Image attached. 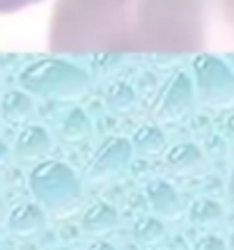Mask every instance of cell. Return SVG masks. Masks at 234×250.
Listing matches in <instances>:
<instances>
[{
	"label": "cell",
	"instance_id": "obj_1",
	"mask_svg": "<svg viewBox=\"0 0 234 250\" xmlns=\"http://www.w3.org/2000/svg\"><path fill=\"white\" fill-rule=\"evenodd\" d=\"M28 188L35 202L53 218H64L81 207V177L60 161H39L28 174Z\"/></svg>",
	"mask_w": 234,
	"mask_h": 250
},
{
	"label": "cell",
	"instance_id": "obj_23",
	"mask_svg": "<svg viewBox=\"0 0 234 250\" xmlns=\"http://www.w3.org/2000/svg\"><path fill=\"white\" fill-rule=\"evenodd\" d=\"M230 200L234 205V170H232V177H230Z\"/></svg>",
	"mask_w": 234,
	"mask_h": 250
},
{
	"label": "cell",
	"instance_id": "obj_25",
	"mask_svg": "<svg viewBox=\"0 0 234 250\" xmlns=\"http://www.w3.org/2000/svg\"><path fill=\"white\" fill-rule=\"evenodd\" d=\"M58 250H69V248H58Z\"/></svg>",
	"mask_w": 234,
	"mask_h": 250
},
{
	"label": "cell",
	"instance_id": "obj_2",
	"mask_svg": "<svg viewBox=\"0 0 234 250\" xmlns=\"http://www.w3.org/2000/svg\"><path fill=\"white\" fill-rule=\"evenodd\" d=\"M23 85L35 94L51 99H76L85 92V76L62 62L32 67L23 74Z\"/></svg>",
	"mask_w": 234,
	"mask_h": 250
},
{
	"label": "cell",
	"instance_id": "obj_26",
	"mask_svg": "<svg viewBox=\"0 0 234 250\" xmlns=\"http://www.w3.org/2000/svg\"><path fill=\"white\" fill-rule=\"evenodd\" d=\"M154 250H156V248H154Z\"/></svg>",
	"mask_w": 234,
	"mask_h": 250
},
{
	"label": "cell",
	"instance_id": "obj_22",
	"mask_svg": "<svg viewBox=\"0 0 234 250\" xmlns=\"http://www.w3.org/2000/svg\"><path fill=\"white\" fill-rule=\"evenodd\" d=\"M5 216H7V207H5V200L0 197V220L5 218Z\"/></svg>",
	"mask_w": 234,
	"mask_h": 250
},
{
	"label": "cell",
	"instance_id": "obj_13",
	"mask_svg": "<svg viewBox=\"0 0 234 250\" xmlns=\"http://www.w3.org/2000/svg\"><path fill=\"white\" fill-rule=\"evenodd\" d=\"M60 136L62 140L67 143H83L87 138L92 136V120L83 110H71V113L62 120V126H60Z\"/></svg>",
	"mask_w": 234,
	"mask_h": 250
},
{
	"label": "cell",
	"instance_id": "obj_5",
	"mask_svg": "<svg viewBox=\"0 0 234 250\" xmlns=\"http://www.w3.org/2000/svg\"><path fill=\"white\" fill-rule=\"evenodd\" d=\"M193 110V87L186 76H174L151 104V120L156 124H177Z\"/></svg>",
	"mask_w": 234,
	"mask_h": 250
},
{
	"label": "cell",
	"instance_id": "obj_20",
	"mask_svg": "<svg viewBox=\"0 0 234 250\" xmlns=\"http://www.w3.org/2000/svg\"><path fill=\"white\" fill-rule=\"evenodd\" d=\"M9 156H12V154H9L7 145H5L2 140H0V166H5V163L9 161Z\"/></svg>",
	"mask_w": 234,
	"mask_h": 250
},
{
	"label": "cell",
	"instance_id": "obj_6",
	"mask_svg": "<svg viewBox=\"0 0 234 250\" xmlns=\"http://www.w3.org/2000/svg\"><path fill=\"white\" fill-rule=\"evenodd\" d=\"M51 145L53 140L48 136V131L39 124H30L16 136L12 156L19 163H37V161L46 159V154L51 152Z\"/></svg>",
	"mask_w": 234,
	"mask_h": 250
},
{
	"label": "cell",
	"instance_id": "obj_19",
	"mask_svg": "<svg viewBox=\"0 0 234 250\" xmlns=\"http://www.w3.org/2000/svg\"><path fill=\"white\" fill-rule=\"evenodd\" d=\"M223 131H225V138H227V140H232V143H234V113L225 120V129H223Z\"/></svg>",
	"mask_w": 234,
	"mask_h": 250
},
{
	"label": "cell",
	"instance_id": "obj_11",
	"mask_svg": "<svg viewBox=\"0 0 234 250\" xmlns=\"http://www.w3.org/2000/svg\"><path fill=\"white\" fill-rule=\"evenodd\" d=\"M189 220L193 228L213 229L225 220V209H223V205L216 202V200L200 197V200H195V202L189 207Z\"/></svg>",
	"mask_w": 234,
	"mask_h": 250
},
{
	"label": "cell",
	"instance_id": "obj_4",
	"mask_svg": "<svg viewBox=\"0 0 234 250\" xmlns=\"http://www.w3.org/2000/svg\"><path fill=\"white\" fill-rule=\"evenodd\" d=\"M197 85L207 106L225 108L234 104V76L216 58L204 55L197 60Z\"/></svg>",
	"mask_w": 234,
	"mask_h": 250
},
{
	"label": "cell",
	"instance_id": "obj_14",
	"mask_svg": "<svg viewBox=\"0 0 234 250\" xmlns=\"http://www.w3.org/2000/svg\"><path fill=\"white\" fill-rule=\"evenodd\" d=\"M32 113V101L21 92H9L2 99V117L9 124H23Z\"/></svg>",
	"mask_w": 234,
	"mask_h": 250
},
{
	"label": "cell",
	"instance_id": "obj_12",
	"mask_svg": "<svg viewBox=\"0 0 234 250\" xmlns=\"http://www.w3.org/2000/svg\"><path fill=\"white\" fill-rule=\"evenodd\" d=\"M131 147H133V154H140V156H159L168 147L166 133L156 124H145V126L136 129V133L131 138Z\"/></svg>",
	"mask_w": 234,
	"mask_h": 250
},
{
	"label": "cell",
	"instance_id": "obj_10",
	"mask_svg": "<svg viewBox=\"0 0 234 250\" xmlns=\"http://www.w3.org/2000/svg\"><path fill=\"white\" fill-rule=\"evenodd\" d=\"M120 225V213L113 205L108 202H92L83 213V220H81V228L92 236H104L108 232H113L115 228Z\"/></svg>",
	"mask_w": 234,
	"mask_h": 250
},
{
	"label": "cell",
	"instance_id": "obj_7",
	"mask_svg": "<svg viewBox=\"0 0 234 250\" xmlns=\"http://www.w3.org/2000/svg\"><path fill=\"white\" fill-rule=\"evenodd\" d=\"M145 197L149 209L159 218L163 220H177L184 213V205H181L179 193L174 190L172 184L163 182V179H154L145 186Z\"/></svg>",
	"mask_w": 234,
	"mask_h": 250
},
{
	"label": "cell",
	"instance_id": "obj_15",
	"mask_svg": "<svg viewBox=\"0 0 234 250\" xmlns=\"http://www.w3.org/2000/svg\"><path fill=\"white\" fill-rule=\"evenodd\" d=\"M133 236L143 246H156V243L163 241L166 228L159 218H138L136 225H133Z\"/></svg>",
	"mask_w": 234,
	"mask_h": 250
},
{
	"label": "cell",
	"instance_id": "obj_16",
	"mask_svg": "<svg viewBox=\"0 0 234 250\" xmlns=\"http://www.w3.org/2000/svg\"><path fill=\"white\" fill-rule=\"evenodd\" d=\"M106 101L115 113H127V110H131L133 104H136V94H133L131 87H127V85H115V87H110V92H108Z\"/></svg>",
	"mask_w": 234,
	"mask_h": 250
},
{
	"label": "cell",
	"instance_id": "obj_18",
	"mask_svg": "<svg viewBox=\"0 0 234 250\" xmlns=\"http://www.w3.org/2000/svg\"><path fill=\"white\" fill-rule=\"evenodd\" d=\"M35 2H42V0H0V14H12V12L30 7Z\"/></svg>",
	"mask_w": 234,
	"mask_h": 250
},
{
	"label": "cell",
	"instance_id": "obj_21",
	"mask_svg": "<svg viewBox=\"0 0 234 250\" xmlns=\"http://www.w3.org/2000/svg\"><path fill=\"white\" fill-rule=\"evenodd\" d=\"M87 250H115V246H110L108 241H97V243H92Z\"/></svg>",
	"mask_w": 234,
	"mask_h": 250
},
{
	"label": "cell",
	"instance_id": "obj_9",
	"mask_svg": "<svg viewBox=\"0 0 234 250\" xmlns=\"http://www.w3.org/2000/svg\"><path fill=\"white\" fill-rule=\"evenodd\" d=\"M166 166L179 177H189L204 167V152L193 143L172 145L166 152Z\"/></svg>",
	"mask_w": 234,
	"mask_h": 250
},
{
	"label": "cell",
	"instance_id": "obj_3",
	"mask_svg": "<svg viewBox=\"0 0 234 250\" xmlns=\"http://www.w3.org/2000/svg\"><path fill=\"white\" fill-rule=\"evenodd\" d=\"M133 159V147L127 138H110L92 154V159L85 163L83 182L87 184H108L120 179L128 170Z\"/></svg>",
	"mask_w": 234,
	"mask_h": 250
},
{
	"label": "cell",
	"instance_id": "obj_17",
	"mask_svg": "<svg viewBox=\"0 0 234 250\" xmlns=\"http://www.w3.org/2000/svg\"><path fill=\"white\" fill-rule=\"evenodd\" d=\"M193 250H230L227 243L216 234H207V236H200L193 246Z\"/></svg>",
	"mask_w": 234,
	"mask_h": 250
},
{
	"label": "cell",
	"instance_id": "obj_8",
	"mask_svg": "<svg viewBox=\"0 0 234 250\" xmlns=\"http://www.w3.org/2000/svg\"><path fill=\"white\" fill-rule=\"evenodd\" d=\"M46 228V211L35 202H21L7 213V229L9 234L19 239H30Z\"/></svg>",
	"mask_w": 234,
	"mask_h": 250
},
{
	"label": "cell",
	"instance_id": "obj_24",
	"mask_svg": "<svg viewBox=\"0 0 234 250\" xmlns=\"http://www.w3.org/2000/svg\"><path fill=\"white\" fill-rule=\"evenodd\" d=\"M230 250H234V229H232V234H230V246H227Z\"/></svg>",
	"mask_w": 234,
	"mask_h": 250
}]
</instances>
